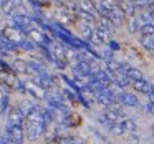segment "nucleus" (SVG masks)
I'll return each mask as SVG.
<instances>
[{
	"mask_svg": "<svg viewBox=\"0 0 154 144\" xmlns=\"http://www.w3.org/2000/svg\"><path fill=\"white\" fill-rule=\"evenodd\" d=\"M25 113L20 106L8 109L7 113V127H5V137L10 144H23L25 141Z\"/></svg>",
	"mask_w": 154,
	"mask_h": 144,
	"instance_id": "nucleus-1",
	"label": "nucleus"
},
{
	"mask_svg": "<svg viewBox=\"0 0 154 144\" xmlns=\"http://www.w3.org/2000/svg\"><path fill=\"white\" fill-rule=\"evenodd\" d=\"M23 127H25V136L28 137L30 141H37L47 133V127H48V123H47V118H45V113L42 108L35 106L33 109H30L27 114H25V123H23Z\"/></svg>",
	"mask_w": 154,
	"mask_h": 144,
	"instance_id": "nucleus-2",
	"label": "nucleus"
},
{
	"mask_svg": "<svg viewBox=\"0 0 154 144\" xmlns=\"http://www.w3.org/2000/svg\"><path fill=\"white\" fill-rule=\"evenodd\" d=\"M0 35H2L4 38H7L8 41H12L14 45H17L18 48H22V50L32 51V50H35V47H37V43H33V41H32L20 28L15 27V25H7V27H4L2 32H0Z\"/></svg>",
	"mask_w": 154,
	"mask_h": 144,
	"instance_id": "nucleus-3",
	"label": "nucleus"
},
{
	"mask_svg": "<svg viewBox=\"0 0 154 144\" xmlns=\"http://www.w3.org/2000/svg\"><path fill=\"white\" fill-rule=\"evenodd\" d=\"M106 127L111 134H114V136H123V134H128V133H136V129H137L134 119L129 116H126V114L121 116L119 119H116L114 123H111L109 126H106Z\"/></svg>",
	"mask_w": 154,
	"mask_h": 144,
	"instance_id": "nucleus-4",
	"label": "nucleus"
},
{
	"mask_svg": "<svg viewBox=\"0 0 154 144\" xmlns=\"http://www.w3.org/2000/svg\"><path fill=\"white\" fill-rule=\"evenodd\" d=\"M17 90L30 94L32 98H35V100H47V96H48L47 90H45L43 86H40L35 80H18Z\"/></svg>",
	"mask_w": 154,
	"mask_h": 144,
	"instance_id": "nucleus-5",
	"label": "nucleus"
},
{
	"mask_svg": "<svg viewBox=\"0 0 154 144\" xmlns=\"http://www.w3.org/2000/svg\"><path fill=\"white\" fill-rule=\"evenodd\" d=\"M121 116H124V113L119 108V104H113V106H108L101 111L100 116H98V121H100L101 124H104V126H109L111 123L119 119Z\"/></svg>",
	"mask_w": 154,
	"mask_h": 144,
	"instance_id": "nucleus-6",
	"label": "nucleus"
},
{
	"mask_svg": "<svg viewBox=\"0 0 154 144\" xmlns=\"http://www.w3.org/2000/svg\"><path fill=\"white\" fill-rule=\"evenodd\" d=\"M108 40H109V32L104 30V28H101L100 25H96V27L93 28L90 38H88V41L93 43V45H96V47H104V45L108 43Z\"/></svg>",
	"mask_w": 154,
	"mask_h": 144,
	"instance_id": "nucleus-7",
	"label": "nucleus"
},
{
	"mask_svg": "<svg viewBox=\"0 0 154 144\" xmlns=\"http://www.w3.org/2000/svg\"><path fill=\"white\" fill-rule=\"evenodd\" d=\"M118 103L121 106H128V108H139L141 103L137 100V96L134 93H126V91H121L118 94Z\"/></svg>",
	"mask_w": 154,
	"mask_h": 144,
	"instance_id": "nucleus-8",
	"label": "nucleus"
},
{
	"mask_svg": "<svg viewBox=\"0 0 154 144\" xmlns=\"http://www.w3.org/2000/svg\"><path fill=\"white\" fill-rule=\"evenodd\" d=\"M18 50H20V48H18L17 45H14L12 41H8L7 38H4L2 35H0V57L14 55V53H17Z\"/></svg>",
	"mask_w": 154,
	"mask_h": 144,
	"instance_id": "nucleus-9",
	"label": "nucleus"
},
{
	"mask_svg": "<svg viewBox=\"0 0 154 144\" xmlns=\"http://www.w3.org/2000/svg\"><path fill=\"white\" fill-rule=\"evenodd\" d=\"M131 86H133V88H134V91H137V93L147 94V93H149V90L152 88V83H149V81H147L146 78H143V80L131 81Z\"/></svg>",
	"mask_w": 154,
	"mask_h": 144,
	"instance_id": "nucleus-10",
	"label": "nucleus"
},
{
	"mask_svg": "<svg viewBox=\"0 0 154 144\" xmlns=\"http://www.w3.org/2000/svg\"><path fill=\"white\" fill-rule=\"evenodd\" d=\"M118 5H119L121 12L124 14V17H126V15H128V17H133V15H136V12H137L131 0H119Z\"/></svg>",
	"mask_w": 154,
	"mask_h": 144,
	"instance_id": "nucleus-11",
	"label": "nucleus"
},
{
	"mask_svg": "<svg viewBox=\"0 0 154 144\" xmlns=\"http://www.w3.org/2000/svg\"><path fill=\"white\" fill-rule=\"evenodd\" d=\"M124 75H126V78L129 80V84H131V81H136V80H143L144 78V75L141 73L137 68H134V66H128L126 68V71H124Z\"/></svg>",
	"mask_w": 154,
	"mask_h": 144,
	"instance_id": "nucleus-12",
	"label": "nucleus"
},
{
	"mask_svg": "<svg viewBox=\"0 0 154 144\" xmlns=\"http://www.w3.org/2000/svg\"><path fill=\"white\" fill-rule=\"evenodd\" d=\"M12 66H14V70H15V71H18V73L30 75V68H28V61H25V60H15L14 63H12Z\"/></svg>",
	"mask_w": 154,
	"mask_h": 144,
	"instance_id": "nucleus-13",
	"label": "nucleus"
},
{
	"mask_svg": "<svg viewBox=\"0 0 154 144\" xmlns=\"http://www.w3.org/2000/svg\"><path fill=\"white\" fill-rule=\"evenodd\" d=\"M139 35L141 37H151V35H154V20H151L146 25H143L139 30Z\"/></svg>",
	"mask_w": 154,
	"mask_h": 144,
	"instance_id": "nucleus-14",
	"label": "nucleus"
},
{
	"mask_svg": "<svg viewBox=\"0 0 154 144\" xmlns=\"http://www.w3.org/2000/svg\"><path fill=\"white\" fill-rule=\"evenodd\" d=\"M141 45H143L144 50L154 51V35H151V37H141Z\"/></svg>",
	"mask_w": 154,
	"mask_h": 144,
	"instance_id": "nucleus-15",
	"label": "nucleus"
},
{
	"mask_svg": "<svg viewBox=\"0 0 154 144\" xmlns=\"http://www.w3.org/2000/svg\"><path fill=\"white\" fill-rule=\"evenodd\" d=\"M58 144H83V141L76 136H63L58 137Z\"/></svg>",
	"mask_w": 154,
	"mask_h": 144,
	"instance_id": "nucleus-16",
	"label": "nucleus"
},
{
	"mask_svg": "<svg viewBox=\"0 0 154 144\" xmlns=\"http://www.w3.org/2000/svg\"><path fill=\"white\" fill-rule=\"evenodd\" d=\"M146 96H147V103H152L154 104V84H152V88L149 90V93H147Z\"/></svg>",
	"mask_w": 154,
	"mask_h": 144,
	"instance_id": "nucleus-17",
	"label": "nucleus"
},
{
	"mask_svg": "<svg viewBox=\"0 0 154 144\" xmlns=\"http://www.w3.org/2000/svg\"><path fill=\"white\" fill-rule=\"evenodd\" d=\"M146 111H147V113H151V114H154V104L152 103H147L146 104Z\"/></svg>",
	"mask_w": 154,
	"mask_h": 144,
	"instance_id": "nucleus-18",
	"label": "nucleus"
},
{
	"mask_svg": "<svg viewBox=\"0 0 154 144\" xmlns=\"http://www.w3.org/2000/svg\"><path fill=\"white\" fill-rule=\"evenodd\" d=\"M37 4L38 5H48L50 4V0H37Z\"/></svg>",
	"mask_w": 154,
	"mask_h": 144,
	"instance_id": "nucleus-19",
	"label": "nucleus"
},
{
	"mask_svg": "<svg viewBox=\"0 0 154 144\" xmlns=\"http://www.w3.org/2000/svg\"><path fill=\"white\" fill-rule=\"evenodd\" d=\"M0 144H10V142L7 141V137H5V136H0Z\"/></svg>",
	"mask_w": 154,
	"mask_h": 144,
	"instance_id": "nucleus-20",
	"label": "nucleus"
},
{
	"mask_svg": "<svg viewBox=\"0 0 154 144\" xmlns=\"http://www.w3.org/2000/svg\"><path fill=\"white\" fill-rule=\"evenodd\" d=\"M47 144H58V137H55V139H51V141H48Z\"/></svg>",
	"mask_w": 154,
	"mask_h": 144,
	"instance_id": "nucleus-21",
	"label": "nucleus"
},
{
	"mask_svg": "<svg viewBox=\"0 0 154 144\" xmlns=\"http://www.w3.org/2000/svg\"><path fill=\"white\" fill-rule=\"evenodd\" d=\"M152 84H154V83H152Z\"/></svg>",
	"mask_w": 154,
	"mask_h": 144,
	"instance_id": "nucleus-22",
	"label": "nucleus"
}]
</instances>
